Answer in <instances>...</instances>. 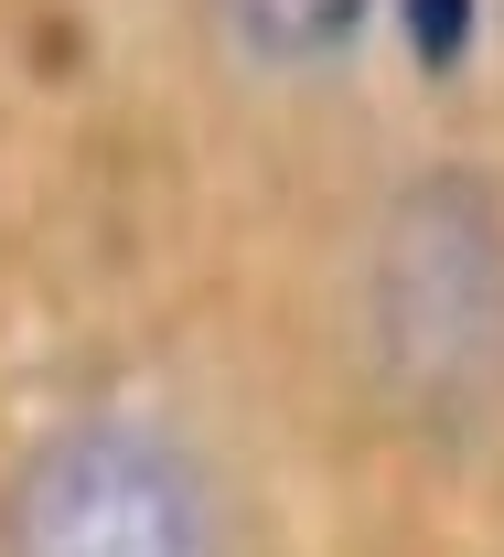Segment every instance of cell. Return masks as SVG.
Here are the masks:
<instances>
[{
    "label": "cell",
    "mask_w": 504,
    "mask_h": 557,
    "mask_svg": "<svg viewBox=\"0 0 504 557\" xmlns=\"http://www.w3.org/2000/svg\"><path fill=\"white\" fill-rule=\"evenodd\" d=\"M0 557H225V515L172 429L86 418L22 461L0 504Z\"/></svg>",
    "instance_id": "cell-1"
},
{
    "label": "cell",
    "mask_w": 504,
    "mask_h": 557,
    "mask_svg": "<svg viewBox=\"0 0 504 557\" xmlns=\"http://www.w3.org/2000/svg\"><path fill=\"white\" fill-rule=\"evenodd\" d=\"M376 322H386V364H419L440 386L504 344V236L462 183L408 194V214L386 225Z\"/></svg>",
    "instance_id": "cell-2"
},
{
    "label": "cell",
    "mask_w": 504,
    "mask_h": 557,
    "mask_svg": "<svg viewBox=\"0 0 504 557\" xmlns=\"http://www.w3.org/2000/svg\"><path fill=\"white\" fill-rule=\"evenodd\" d=\"M225 22L258 65H322L365 33V0H225Z\"/></svg>",
    "instance_id": "cell-3"
}]
</instances>
